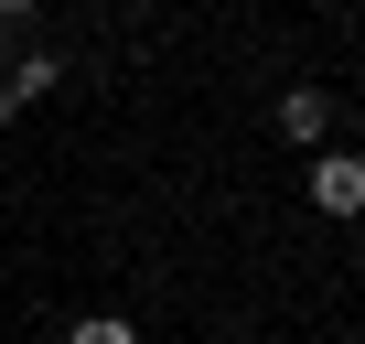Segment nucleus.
Instances as JSON below:
<instances>
[{
	"mask_svg": "<svg viewBox=\"0 0 365 344\" xmlns=\"http://www.w3.org/2000/svg\"><path fill=\"white\" fill-rule=\"evenodd\" d=\"M54 86H65L54 54H22V65H11V108H33V97H54Z\"/></svg>",
	"mask_w": 365,
	"mask_h": 344,
	"instance_id": "3",
	"label": "nucleus"
},
{
	"mask_svg": "<svg viewBox=\"0 0 365 344\" xmlns=\"http://www.w3.org/2000/svg\"><path fill=\"white\" fill-rule=\"evenodd\" d=\"M65 344H140V323H118V312H86V323H76Z\"/></svg>",
	"mask_w": 365,
	"mask_h": 344,
	"instance_id": "4",
	"label": "nucleus"
},
{
	"mask_svg": "<svg viewBox=\"0 0 365 344\" xmlns=\"http://www.w3.org/2000/svg\"><path fill=\"white\" fill-rule=\"evenodd\" d=\"M279 129H290V140H322V129H333V97H322V86H290V97H279Z\"/></svg>",
	"mask_w": 365,
	"mask_h": 344,
	"instance_id": "2",
	"label": "nucleus"
},
{
	"mask_svg": "<svg viewBox=\"0 0 365 344\" xmlns=\"http://www.w3.org/2000/svg\"><path fill=\"white\" fill-rule=\"evenodd\" d=\"M0 118H11V76H0Z\"/></svg>",
	"mask_w": 365,
	"mask_h": 344,
	"instance_id": "6",
	"label": "nucleus"
},
{
	"mask_svg": "<svg viewBox=\"0 0 365 344\" xmlns=\"http://www.w3.org/2000/svg\"><path fill=\"white\" fill-rule=\"evenodd\" d=\"M312 205H322V216H365V161H354V151H322V161H312Z\"/></svg>",
	"mask_w": 365,
	"mask_h": 344,
	"instance_id": "1",
	"label": "nucleus"
},
{
	"mask_svg": "<svg viewBox=\"0 0 365 344\" xmlns=\"http://www.w3.org/2000/svg\"><path fill=\"white\" fill-rule=\"evenodd\" d=\"M22 22H33V0H0V33H22Z\"/></svg>",
	"mask_w": 365,
	"mask_h": 344,
	"instance_id": "5",
	"label": "nucleus"
}]
</instances>
